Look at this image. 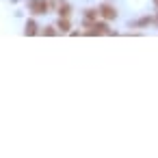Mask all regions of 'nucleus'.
Masks as SVG:
<instances>
[{"instance_id":"7ed1b4c3","label":"nucleus","mask_w":158,"mask_h":158,"mask_svg":"<svg viewBox=\"0 0 158 158\" xmlns=\"http://www.w3.org/2000/svg\"><path fill=\"white\" fill-rule=\"evenodd\" d=\"M98 11H100V18H104L106 22H110V20H115V18H117V9H115V7H110V5H100V7H98Z\"/></svg>"},{"instance_id":"20e7f679","label":"nucleus","mask_w":158,"mask_h":158,"mask_svg":"<svg viewBox=\"0 0 158 158\" xmlns=\"http://www.w3.org/2000/svg\"><path fill=\"white\" fill-rule=\"evenodd\" d=\"M98 15H100V11L98 9H85V26L87 28H91L93 24H95V20H98Z\"/></svg>"},{"instance_id":"f03ea898","label":"nucleus","mask_w":158,"mask_h":158,"mask_svg":"<svg viewBox=\"0 0 158 158\" xmlns=\"http://www.w3.org/2000/svg\"><path fill=\"white\" fill-rule=\"evenodd\" d=\"M87 35H113V31L108 28L106 22H95V24L87 31Z\"/></svg>"},{"instance_id":"1a4fd4ad","label":"nucleus","mask_w":158,"mask_h":158,"mask_svg":"<svg viewBox=\"0 0 158 158\" xmlns=\"http://www.w3.org/2000/svg\"><path fill=\"white\" fill-rule=\"evenodd\" d=\"M154 5H156V7H158V0H154Z\"/></svg>"},{"instance_id":"39448f33","label":"nucleus","mask_w":158,"mask_h":158,"mask_svg":"<svg viewBox=\"0 0 158 158\" xmlns=\"http://www.w3.org/2000/svg\"><path fill=\"white\" fill-rule=\"evenodd\" d=\"M37 28H39V26L35 24V20H28V22H26V28H24V33H26L28 37H33V35H37Z\"/></svg>"},{"instance_id":"423d86ee","label":"nucleus","mask_w":158,"mask_h":158,"mask_svg":"<svg viewBox=\"0 0 158 158\" xmlns=\"http://www.w3.org/2000/svg\"><path fill=\"white\" fill-rule=\"evenodd\" d=\"M56 26H59V31H61V33H67V31L72 28V24H69V20H67V18H59V24H56Z\"/></svg>"},{"instance_id":"0eeeda50","label":"nucleus","mask_w":158,"mask_h":158,"mask_svg":"<svg viewBox=\"0 0 158 158\" xmlns=\"http://www.w3.org/2000/svg\"><path fill=\"white\" fill-rule=\"evenodd\" d=\"M69 13H72V7H69V5L59 7V18H69Z\"/></svg>"},{"instance_id":"f257e3e1","label":"nucleus","mask_w":158,"mask_h":158,"mask_svg":"<svg viewBox=\"0 0 158 158\" xmlns=\"http://www.w3.org/2000/svg\"><path fill=\"white\" fill-rule=\"evenodd\" d=\"M28 9H31L33 13H37V15H41V13H48V9H50V5L46 2V0H28Z\"/></svg>"},{"instance_id":"6e6552de","label":"nucleus","mask_w":158,"mask_h":158,"mask_svg":"<svg viewBox=\"0 0 158 158\" xmlns=\"http://www.w3.org/2000/svg\"><path fill=\"white\" fill-rule=\"evenodd\" d=\"M56 28H59V26H46V28H44V35H46V37H54V35L59 33Z\"/></svg>"}]
</instances>
